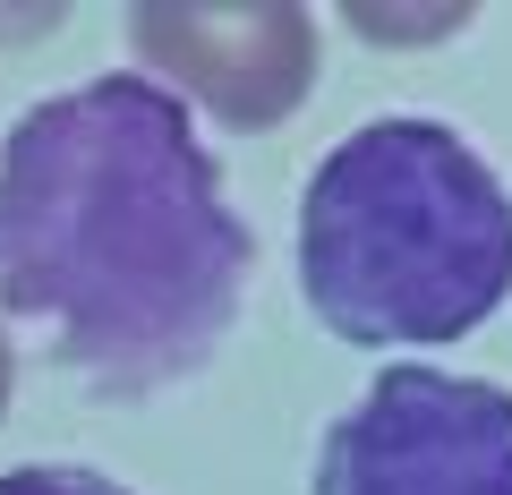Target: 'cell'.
<instances>
[{
  "label": "cell",
  "instance_id": "2",
  "mask_svg": "<svg viewBox=\"0 0 512 495\" xmlns=\"http://www.w3.org/2000/svg\"><path fill=\"white\" fill-rule=\"evenodd\" d=\"M299 291L350 350H427L512 299V197L444 120H367L299 197Z\"/></svg>",
  "mask_w": 512,
  "mask_h": 495
},
{
  "label": "cell",
  "instance_id": "1",
  "mask_svg": "<svg viewBox=\"0 0 512 495\" xmlns=\"http://www.w3.org/2000/svg\"><path fill=\"white\" fill-rule=\"evenodd\" d=\"M256 239L222 205L163 77H94L0 146V308L103 393H154L222 350Z\"/></svg>",
  "mask_w": 512,
  "mask_h": 495
},
{
  "label": "cell",
  "instance_id": "3",
  "mask_svg": "<svg viewBox=\"0 0 512 495\" xmlns=\"http://www.w3.org/2000/svg\"><path fill=\"white\" fill-rule=\"evenodd\" d=\"M316 495H512V393L444 367H384L316 453Z\"/></svg>",
  "mask_w": 512,
  "mask_h": 495
},
{
  "label": "cell",
  "instance_id": "7",
  "mask_svg": "<svg viewBox=\"0 0 512 495\" xmlns=\"http://www.w3.org/2000/svg\"><path fill=\"white\" fill-rule=\"evenodd\" d=\"M0 410H9V342H0Z\"/></svg>",
  "mask_w": 512,
  "mask_h": 495
},
{
  "label": "cell",
  "instance_id": "4",
  "mask_svg": "<svg viewBox=\"0 0 512 495\" xmlns=\"http://www.w3.org/2000/svg\"><path fill=\"white\" fill-rule=\"evenodd\" d=\"M128 43L222 129H274L316 86V18L299 0H137Z\"/></svg>",
  "mask_w": 512,
  "mask_h": 495
},
{
  "label": "cell",
  "instance_id": "6",
  "mask_svg": "<svg viewBox=\"0 0 512 495\" xmlns=\"http://www.w3.org/2000/svg\"><path fill=\"white\" fill-rule=\"evenodd\" d=\"M0 495H128V487H111L94 470H69V461H43V470H9Z\"/></svg>",
  "mask_w": 512,
  "mask_h": 495
},
{
  "label": "cell",
  "instance_id": "5",
  "mask_svg": "<svg viewBox=\"0 0 512 495\" xmlns=\"http://www.w3.org/2000/svg\"><path fill=\"white\" fill-rule=\"evenodd\" d=\"M342 18H350V35H367V43H436V35H461V26H470V0H436V9H376V0H350Z\"/></svg>",
  "mask_w": 512,
  "mask_h": 495
}]
</instances>
